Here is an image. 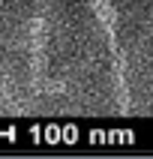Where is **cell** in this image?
<instances>
[{
  "mask_svg": "<svg viewBox=\"0 0 153 159\" xmlns=\"http://www.w3.org/2000/svg\"><path fill=\"white\" fill-rule=\"evenodd\" d=\"M42 78V18L33 21V81Z\"/></svg>",
  "mask_w": 153,
  "mask_h": 159,
  "instance_id": "1",
  "label": "cell"
}]
</instances>
